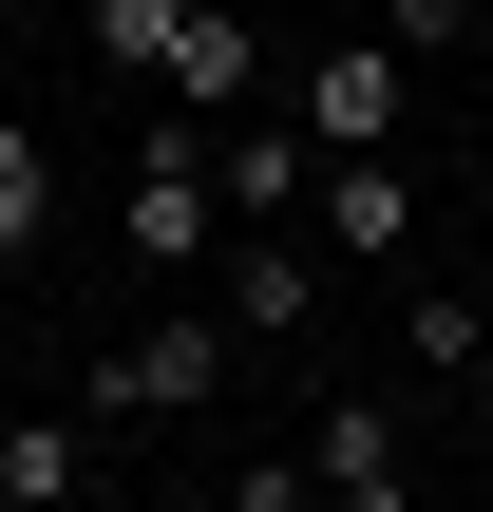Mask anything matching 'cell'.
Wrapping results in <instances>:
<instances>
[{"label": "cell", "mask_w": 493, "mask_h": 512, "mask_svg": "<svg viewBox=\"0 0 493 512\" xmlns=\"http://www.w3.org/2000/svg\"><path fill=\"white\" fill-rule=\"evenodd\" d=\"M475 304H493V285H475Z\"/></svg>", "instance_id": "obj_14"}, {"label": "cell", "mask_w": 493, "mask_h": 512, "mask_svg": "<svg viewBox=\"0 0 493 512\" xmlns=\"http://www.w3.org/2000/svg\"><path fill=\"white\" fill-rule=\"evenodd\" d=\"M399 76H418V57L361 19V38H323V57H304V95H285V114H304L323 152H399Z\"/></svg>", "instance_id": "obj_3"}, {"label": "cell", "mask_w": 493, "mask_h": 512, "mask_svg": "<svg viewBox=\"0 0 493 512\" xmlns=\"http://www.w3.org/2000/svg\"><path fill=\"white\" fill-rule=\"evenodd\" d=\"M304 494H342V512H399V494H418L399 399H323V418H304Z\"/></svg>", "instance_id": "obj_5"}, {"label": "cell", "mask_w": 493, "mask_h": 512, "mask_svg": "<svg viewBox=\"0 0 493 512\" xmlns=\"http://www.w3.org/2000/svg\"><path fill=\"white\" fill-rule=\"evenodd\" d=\"M209 380H228V304H171V323H133L95 361V418H190Z\"/></svg>", "instance_id": "obj_2"}, {"label": "cell", "mask_w": 493, "mask_h": 512, "mask_svg": "<svg viewBox=\"0 0 493 512\" xmlns=\"http://www.w3.org/2000/svg\"><path fill=\"white\" fill-rule=\"evenodd\" d=\"M76 475H95V437H76V418H0V512H57Z\"/></svg>", "instance_id": "obj_10"}, {"label": "cell", "mask_w": 493, "mask_h": 512, "mask_svg": "<svg viewBox=\"0 0 493 512\" xmlns=\"http://www.w3.org/2000/svg\"><path fill=\"white\" fill-rule=\"evenodd\" d=\"M228 323H247V342H304V323H323V247H304V228H247V266H228Z\"/></svg>", "instance_id": "obj_8"}, {"label": "cell", "mask_w": 493, "mask_h": 512, "mask_svg": "<svg viewBox=\"0 0 493 512\" xmlns=\"http://www.w3.org/2000/svg\"><path fill=\"white\" fill-rule=\"evenodd\" d=\"M380 38L399 57H456V38H493V0H380Z\"/></svg>", "instance_id": "obj_13"}, {"label": "cell", "mask_w": 493, "mask_h": 512, "mask_svg": "<svg viewBox=\"0 0 493 512\" xmlns=\"http://www.w3.org/2000/svg\"><path fill=\"white\" fill-rule=\"evenodd\" d=\"M171 38H190V0H95V57L114 76H171Z\"/></svg>", "instance_id": "obj_12"}, {"label": "cell", "mask_w": 493, "mask_h": 512, "mask_svg": "<svg viewBox=\"0 0 493 512\" xmlns=\"http://www.w3.org/2000/svg\"><path fill=\"white\" fill-rule=\"evenodd\" d=\"M209 171H228V228H285V209L323 190V133H304V114H285V133H266V114H247V133L209 114Z\"/></svg>", "instance_id": "obj_6"}, {"label": "cell", "mask_w": 493, "mask_h": 512, "mask_svg": "<svg viewBox=\"0 0 493 512\" xmlns=\"http://www.w3.org/2000/svg\"><path fill=\"white\" fill-rule=\"evenodd\" d=\"M152 95H171V114H247V95H266V38H247L228 0H190V38H171V76H152Z\"/></svg>", "instance_id": "obj_7"}, {"label": "cell", "mask_w": 493, "mask_h": 512, "mask_svg": "<svg viewBox=\"0 0 493 512\" xmlns=\"http://www.w3.org/2000/svg\"><path fill=\"white\" fill-rule=\"evenodd\" d=\"M38 228H57V152L38 114H0V266H38Z\"/></svg>", "instance_id": "obj_11"}, {"label": "cell", "mask_w": 493, "mask_h": 512, "mask_svg": "<svg viewBox=\"0 0 493 512\" xmlns=\"http://www.w3.org/2000/svg\"><path fill=\"white\" fill-rule=\"evenodd\" d=\"M323 266H418V171L399 152H323Z\"/></svg>", "instance_id": "obj_4"}, {"label": "cell", "mask_w": 493, "mask_h": 512, "mask_svg": "<svg viewBox=\"0 0 493 512\" xmlns=\"http://www.w3.org/2000/svg\"><path fill=\"white\" fill-rule=\"evenodd\" d=\"M399 361H418V380H475L493 361V304L475 285H399Z\"/></svg>", "instance_id": "obj_9"}, {"label": "cell", "mask_w": 493, "mask_h": 512, "mask_svg": "<svg viewBox=\"0 0 493 512\" xmlns=\"http://www.w3.org/2000/svg\"><path fill=\"white\" fill-rule=\"evenodd\" d=\"M209 228H228V171H209V114H152L133 133V190H114V247L171 285V266H209Z\"/></svg>", "instance_id": "obj_1"}]
</instances>
